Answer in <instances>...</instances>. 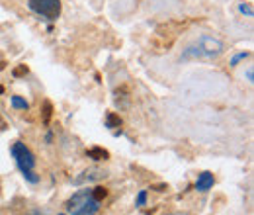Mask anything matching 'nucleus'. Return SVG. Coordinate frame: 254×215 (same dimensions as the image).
<instances>
[{
  "label": "nucleus",
  "instance_id": "7ed1b4c3",
  "mask_svg": "<svg viewBox=\"0 0 254 215\" xmlns=\"http://www.w3.org/2000/svg\"><path fill=\"white\" fill-rule=\"evenodd\" d=\"M30 8L45 20H57L61 14V0H30Z\"/></svg>",
  "mask_w": 254,
  "mask_h": 215
},
{
  "label": "nucleus",
  "instance_id": "4468645a",
  "mask_svg": "<svg viewBox=\"0 0 254 215\" xmlns=\"http://www.w3.org/2000/svg\"><path fill=\"white\" fill-rule=\"evenodd\" d=\"M247 80H249L251 84H253V82H254V71H253V67H251V69L247 71Z\"/></svg>",
  "mask_w": 254,
  "mask_h": 215
},
{
  "label": "nucleus",
  "instance_id": "f3484780",
  "mask_svg": "<svg viewBox=\"0 0 254 215\" xmlns=\"http://www.w3.org/2000/svg\"><path fill=\"white\" fill-rule=\"evenodd\" d=\"M59 215H64V214H59Z\"/></svg>",
  "mask_w": 254,
  "mask_h": 215
},
{
  "label": "nucleus",
  "instance_id": "20e7f679",
  "mask_svg": "<svg viewBox=\"0 0 254 215\" xmlns=\"http://www.w3.org/2000/svg\"><path fill=\"white\" fill-rule=\"evenodd\" d=\"M195 47H197L199 57H215L223 51V43L211 35H201Z\"/></svg>",
  "mask_w": 254,
  "mask_h": 215
},
{
  "label": "nucleus",
  "instance_id": "1a4fd4ad",
  "mask_svg": "<svg viewBox=\"0 0 254 215\" xmlns=\"http://www.w3.org/2000/svg\"><path fill=\"white\" fill-rule=\"evenodd\" d=\"M92 196H94L98 202H102V200L108 196V190H106V188H102V186H98V188L92 190Z\"/></svg>",
  "mask_w": 254,
  "mask_h": 215
},
{
  "label": "nucleus",
  "instance_id": "9d476101",
  "mask_svg": "<svg viewBox=\"0 0 254 215\" xmlns=\"http://www.w3.org/2000/svg\"><path fill=\"white\" fill-rule=\"evenodd\" d=\"M239 12L245 14L247 18H253V6L251 4H239Z\"/></svg>",
  "mask_w": 254,
  "mask_h": 215
},
{
  "label": "nucleus",
  "instance_id": "6e6552de",
  "mask_svg": "<svg viewBox=\"0 0 254 215\" xmlns=\"http://www.w3.org/2000/svg\"><path fill=\"white\" fill-rule=\"evenodd\" d=\"M88 156H92L96 160H106V158H108V153H106L104 149H90V151H88Z\"/></svg>",
  "mask_w": 254,
  "mask_h": 215
},
{
  "label": "nucleus",
  "instance_id": "423d86ee",
  "mask_svg": "<svg viewBox=\"0 0 254 215\" xmlns=\"http://www.w3.org/2000/svg\"><path fill=\"white\" fill-rule=\"evenodd\" d=\"M213 184H215L213 174H211V172H201L199 178H197V182H195V190H197V192H207V190L213 188Z\"/></svg>",
  "mask_w": 254,
  "mask_h": 215
},
{
  "label": "nucleus",
  "instance_id": "0eeeda50",
  "mask_svg": "<svg viewBox=\"0 0 254 215\" xmlns=\"http://www.w3.org/2000/svg\"><path fill=\"white\" fill-rule=\"evenodd\" d=\"M12 106L18 108V110H28L30 108V104L26 100H22L20 96H12Z\"/></svg>",
  "mask_w": 254,
  "mask_h": 215
},
{
  "label": "nucleus",
  "instance_id": "f257e3e1",
  "mask_svg": "<svg viewBox=\"0 0 254 215\" xmlns=\"http://www.w3.org/2000/svg\"><path fill=\"white\" fill-rule=\"evenodd\" d=\"M66 210L72 215H94L100 210V202L92 196V190H80L66 202Z\"/></svg>",
  "mask_w": 254,
  "mask_h": 215
},
{
  "label": "nucleus",
  "instance_id": "f03ea898",
  "mask_svg": "<svg viewBox=\"0 0 254 215\" xmlns=\"http://www.w3.org/2000/svg\"><path fill=\"white\" fill-rule=\"evenodd\" d=\"M12 156L16 158V164H18V168L22 170V174L30 180V182H37L39 178L35 176V172H33V166H35V158H33L32 151L24 145V143H14V147H12Z\"/></svg>",
  "mask_w": 254,
  "mask_h": 215
},
{
  "label": "nucleus",
  "instance_id": "39448f33",
  "mask_svg": "<svg viewBox=\"0 0 254 215\" xmlns=\"http://www.w3.org/2000/svg\"><path fill=\"white\" fill-rule=\"evenodd\" d=\"M106 174L102 172V170H98V168H90V170H84L80 176H76L74 178V184L80 186V184H86V182H96V180H102Z\"/></svg>",
  "mask_w": 254,
  "mask_h": 215
},
{
  "label": "nucleus",
  "instance_id": "9b49d317",
  "mask_svg": "<svg viewBox=\"0 0 254 215\" xmlns=\"http://www.w3.org/2000/svg\"><path fill=\"white\" fill-rule=\"evenodd\" d=\"M120 123H122V120H120L118 116H114V114L108 116V127H116V125H120Z\"/></svg>",
  "mask_w": 254,
  "mask_h": 215
},
{
  "label": "nucleus",
  "instance_id": "f8f14e48",
  "mask_svg": "<svg viewBox=\"0 0 254 215\" xmlns=\"http://www.w3.org/2000/svg\"><path fill=\"white\" fill-rule=\"evenodd\" d=\"M249 57V53H239V55H235L233 59H231V67H235L239 61H243V59H247Z\"/></svg>",
  "mask_w": 254,
  "mask_h": 215
},
{
  "label": "nucleus",
  "instance_id": "2eb2a0df",
  "mask_svg": "<svg viewBox=\"0 0 254 215\" xmlns=\"http://www.w3.org/2000/svg\"><path fill=\"white\" fill-rule=\"evenodd\" d=\"M33 215H43V214H33Z\"/></svg>",
  "mask_w": 254,
  "mask_h": 215
},
{
  "label": "nucleus",
  "instance_id": "dca6fc26",
  "mask_svg": "<svg viewBox=\"0 0 254 215\" xmlns=\"http://www.w3.org/2000/svg\"><path fill=\"white\" fill-rule=\"evenodd\" d=\"M172 215H178V214H172Z\"/></svg>",
  "mask_w": 254,
  "mask_h": 215
},
{
  "label": "nucleus",
  "instance_id": "ddd939ff",
  "mask_svg": "<svg viewBox=\"0 0 254 215\" xmlns=\"http://www.w3.org/2000/svg\"><path fill=\"white\" fill-rule=\"evenodd\" d=\"M145 200H147V192H141L137 198V206H145Z\"/></svg>",
  "mask_w": 254,
  "mask_h": 215
}]
</instances>
